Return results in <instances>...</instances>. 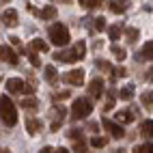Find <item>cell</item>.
Returning a JSON list of instances; mask_svg holds the SVG:
<instances>
[{"instance_id": "6da1fadb", "label": "cell", "mask_w": 153, "mask_h": 153, "mask_svg": "<svg viewBox=\"0 0 153 153\" xmlns=\"http://www.w3.org/2000/svg\"><path fill=\"white\" fill-rule=\"evenodd\" d=\"M0 119H2V123L13 127L17 123V110H15V104L11 101V97H0Z\"/></svg>"}, {"instance_id": "7a4b0ae2", "label": "cell", "mask_w": 153, "mask_h": 153, "mask_svg": "<svg viewBox=\"0 0 153 153\" xmlns=\"http://www.w3.org/2000/svg\"><path fill=\"white\" fill-rule=\"evenodd\" d=\"M91 112H93V101H91L88 97H76L74 106H71V121L86 119Z\"/></svg>"}, {"instance_id": "3957f363", "label": "cell", "mask_w": 153, "mask_h": 153, "mask_svg": "<svg viewBox=\"0 0 153 153\" xmlns=\"http://www.w3.org/2000/svg\"><path fill=\"white\" fill-rule=\"evenodd\" d=\"M48 33H50V41H52L54 45H60V48H63V45H67L69 43V30L63 26V24H52V26H50L48 28Z\"/></svg>"}, {"instance_id": "277c9868", "label": "cell", "mask_w": 153, "mask_h": 153, "mask_svg": "<svg viewBox=\"0 0 153 153\" xmlns=\"http://www.w3.org/2000/svg\"><path fill=\"white\" fill-rule=\"evenodd\" d=\"M101 125H104V127H106V129L110 131V136H112V138H117V140L125 138V129L121 127L119 123H112L110 119H106V117H104V119H101Z\"/></svg>"}, {"instance_id": "5b68a950", "label": "cell", "mask_w": 153, "mask_h": 153, "mask_svg": "<svg viewBox=\"0 0 153 153\" xmlns=\"http://www.w3.org/2000/svg\"><path fill=\"white\" fill-rule=\"evenodd\" d=\"M63 80L71 86H82L84 84V71L82 69H74V71H67L63 76Z\"/></svg>"}, {"instance_id": "8992f818", "label": "cell", "mask_w": 153, "mask_h": 153, "mask_svg": "<svg viewBox=\"0 0 153 153\" xmlns=\"http://www.w3.org/2000/svg\"><path fill=\"white\" fill-rule=\"evenodd\" d=\"M0 60H4V63H9V65H17L19 63V58H17V54L13 52L9 45H0Z\"/></svg>"}, {"instance_id": "52a82bcc", "label": "cell", "mask_w": 153, "mask_h": 153, "mask_svg": "<svg viewBox=\"0 0 153 153\" xmlns=\"http://www.w3.org/2000/svg\"><path fill=\"white\" fill-rule=\"evenodd\" d=\"M54 60H60V63H76L78 54H76V50L71 48V50H60V52H54Z\"/></svg>"}, {"instance_id": "ba28073f", "label": "cell", "mask_w": 153, "mask_h": 153, "mask_svg": "<svg viewBox=\"0 0 153 153\" xmlns=\"http://www.w3.org/2000/svg\"><path fill=\"white\" fill-rule=\"evenodd\" d=\"M24 88H26V82L19 78H9L7 80V91L9 93H22L24 95Z\"/></svg>"}, {"instance_id": "9c48e42d", "label": "cell", "mask_w": 153, "mask_h": 153, "mask_svg": "<svg viewBox=\"0 0 153 153\" xmlns=\"http://www.w3.org/2000/svg\"><path fill=\"white\" fill-rule=\"evenodd\" d=\"M101 93H104V80H101V78H93V82L88 84V95L93 99H97V97H101Z\"/></svg>"}, {"instance_id": "30bf717a", "label": "cell", "mask_w": 153, "mask_h": 153, "mask_svg": "<svg viewBox=\"0 0 153 153\" xmlns=\"http://www.w3.org/2000/svg\"><path fill=\"white\" fill-rule=\"evenodd\" d=\"M2 22H4V26H7V28H13V26H17V22H19L17 11H15V9H7V11H4V15H2Z\"/></svg>"}, {"instance_id": "8fae6325", "label": "cell", "mask_w": 153, "mask_h": 153, "mask_svg": "<svg viewBox=\"0 0 153 153\" xmlns=\"http://www.w3.org/2000/svg\"><path fill=\"white\" fill-rule=\"evenodd\" d=\"M127 7H129L127 0H110L108 2V9L112 13H123V11H127Z\"/></svg>"}, {"instance_id": "7c38bea8", "label": "cell", "mask_w": 153, "mask_h": 153, "mask_svg": "<svg viewBox=\"0 0 153 153\" xmlns=\"http://www.w3.org/2000/svg\"><path fill=\"white\" fill-rule=\"evenodd\" d=\"M19 104H22V108H24V110H37V108H39V99H37V97L26 95V97L19 99Z\"/></svg>"}, {"instance_id": "4fadbf2b", "label": "cell", "mask_w": 153, "mask_h": 153, "mask_svg": "<svg viewBox=\"0 0 153 153\" xmlns=\"http://www.w3.org/2000/svg\"><path fill=\"white\" fill-rule=\"evenodd\" d=\"M43 74H45V80H48L50 84H56V80H58V71H56L54 65H45Z\"/></svg>"}, {"instance_id": "5bb4252c", "label": "cell", "mask_w": 153, "mask_h": 153, "mask_svg": "<svg viewBox=\"0 0 153 153\" xmlns=\"http://www.w3.org/2000/svg\"><path fill=\"white\" fill-rule=\"evenodd\" d=\"M140 136L142 138H153V121H142L140 123Z\"/></svg>"}, {"instance_id": "9a60e30c", "label": "cell", "mask_w": 153, "mask_h": 153, "mask_svg": "<svg viewBox=\"0 0 153 153\" xmlns=\"http://www.w3.org/2000/svg\"><path fill=\"white\" fill-rule=\"evenodd\" d=\"M134 119L136 117H134V112H131V110H119L117 112V121H119V123H131Z\"/></svg>"}, {"instance_id": "2e32d148", "label": "cell", "mask_w": 153, "mask_h": 153, "mask_svg": "<svg viewBox=\"0 0 153 153\" xmlns=\"http://www.w3.org/2000/svg\"><path fill=\"white\" fill-rule=\"evenodd\" d=\"M56 15H58V11L52 4H48V7H43L41 11H39V17H41V19H54Z\"/></svg>"}, {"instance_id": "e0dca14e", "label": "cell", "mask_w": 153, "mask_h": 153, "mask_svg": "<svg viewBox=\"0 0 153 153\" xmlns=\"http://www.w3.org/2000/svg\"><path fill=\"white\" fill-rule=\"evenodd\" d=\"M26 127L30 134H37V131H41V121H37L35 117H28L26 119Z\"/></svg>"}, {"instance_id": "ac0fdd59", "label": "cell", "mask_w": 153, "mask_h": 153, "mask_svg": "<svg viewBox=\"0 0 153 153\" xmlns=\"http://www.w3.org/2000/svg\"><path fill=\"white\" fill-rule=\"evenodd\" d=\"M30 48L37 50V52H50V48H48V43L43 39H33V41H30Z\"/></svg>"}, {"instance_id": "d6986e66", "label": "cell", "mask_w": 153, "mask_h": 153, "mask_svg": "<svg viewBox=\"0 0 153 153\" xmlns=\"http://www.w3.org/2000/svg\"><path fill=\"white\" fill-rule=\"evenodd\" d=\"M121 99H123V101H129L131 97H134V86H131V84H127V86H123V88H121Z\"/></svg>"}, {"instance_id": "ffe728a7", "label": "cell", "mask_w": 153, "mask_h": 153, "mask_svg": "<svg viewBox=\"0 0 153 153\" xmlns=\"http://www.w3.org/2000/svg\"><path fill=\"white\" fill-rule=\"evenodd\" d=\"M140 101L145 108H153V91H147V93L140 95Z\"/></svg>"}, {"instance_id": "44dd1931", "label": "cell", "mask_w": 153, "mask_h": 153, "mask_svg": "<svg viewBox=\"0 0 153 153\" xmlns=\"http://www.w3.org/2000/svg\"><path fill=\"white\" fill-rule=\"evenodd\" d=\"M121 35H123V30H121V26H110L108 28V37L112 39V41H117V39H121Z\"/></svg>"}, {"instance_id": "7402d4cb", "label": "cell", "mask_w": 153, "mask_h": 153, "mask_svg": "<svg viewBox=\"0 0 153 153\" xmlns=\"http://www.w3.org/2000/svg\"><path fill=\"white\" fill-rule=\"evenodd\" d=\"M110 50H112V54L117 56V60H125V56H127V52L123 48H119V45H110Z\"/></svg>"}, {"instance_id": "603a6c76", "label": "cell", "mask_w": 153, "mask_h": 153, "mask_svg": "<svg viewBox=\"0 0 153 153\" xmlns=\"http://www.w3.org/2000/svg\"><path fill=\"white\" fill-rule=\"evenodd\" d=\"M142 56L147 60H153V41H147L145 48H142Z\"/></svg>"}, {"instance_id": "cb8c5ba5", "label": "cell", "mask_w": 153, "mask_h": 153, "mask_svg": "<svg viewBox=\"0 0 153 153\" xmlns=\"http://www.w3.org/2000/svg\"><path fill=\"white\" fill-rule=\"evenodd\" d=\"M134 153H153V142H145V145L136 147Z\"/></svg>"}, {"instance_id": "d4e9b609", "label": "cell", "mask_w": 153, "mask_h": 153, "mask_svg": "<svg viewBox=\"0 0 153 153\" xmlns=\"http://www.w3.org/2000/svg\"><path fill=\"white\" fill-rule=\"evenodd\" d=\"M65 114H67V110L58 106V108L54 110V119H56V123H63V121H65Z\"/></svg>"}, {"instance_id": "484cf974", "label": "cell", "mask_w": 153, "mask_h": 153, "mask_svg": "<svg viewBox=\"0 0 153 153\" xmlns=\"http://www.w3.org/2000/svg\"><path fill=\"white\" fill-rule=\"evenodd\" d=\"M26 54H28V58H30V63H33V67H41V63H39V56H37V50H26Z\"/></svg>"}, {"instance_id": "4316f807", "label": "cell", "mask_w": 153, "mask_h": 153, "mask_svg": "<svg viewBox=\"0 0 153 153\" xmlns=\"http://www.w3.org/2000/svg\"><path fill=\"white\" fill-rule=\"evenodd\" d=\"M106 138H101V136H93V140H91V145H93L95 149H101V147H106Z\"/></svg>"}, {"instance_id": "83f0119b", "label": "cell", "mask_w": 153, "mask_h": 153, "mask_svg": "<svg viewBox=\"0 0 153 153\" xmlns=\"http://www.w3.org/2000/svg\"><path fill=\"white\" fill-rule=\"evenodd\" d=\"M127 41L136 43L138 41V28H127Z\"/></svg>"}, {"instance_id": "f1b7e54d", "label": "cell", "mask_w": 153, "mask_h": 153, "mask_svg": "<svg viewBox=\"0 0 153 153\" xmlns=\"http://www.w3.org/2000/svg\"><path fill=\"white\" fill-rule=\"evenodd\" d=\"M67 97H71V95H69V91H60V93H54V95H52L54 101H65Z\"/></svg>"}, {"instance_id": "f546056e", "label": "cell", "mask_w": 153, "mask_h": 153, "mask_svg": "<svg viewBox=\"0 0 153 153\" xmlns=\"http://www.w3.org/2000/svg\"><path fill=\"white\" fill-rule=\"evenodd\" d=\"M74 151H76V153H84V151H88V149H86V145L82 142V138H80L76 145H74Z\"/></svg>"}, {"instance_id": "4dcf8cb0", "label": "cell", "mask_w": 153, "mask_h": 153, "mask_svg": "<svg viewBox=\"0 0 153 153\" xmlns=\"http://www.w3.org/2000/svg\"><path fill=\"white\" fill-rule=\"evenodd\" d=\"M67 136H69L71 140H80V138H82V131H80V129H69Z\"/></svg>"}, {"instance_id": "1f68e13d", "label": "cell", "mask_w": 153, "mask_h": 153, "mask_svg": "<svg viewBox=\"0 0 153 153\" xmlns=\"http://www.w3.org/2000/svg\"><path fill=\"white\" fill-rule=\"evenodd\" d=\"M106 28V19L104 17H97L95 19V30H104Z\"/></svg>"}, {"instance_id": "d6a6232c", "label": "cell", "mask_w": 153, "mask_h": 153, "mask_svg": "<svg viewBox=\"0 0 153 153\" xmlns=\"http://www.w3.org/2000/svg\"><path fill=\"white\" fill-rule=\"evenodd\" d=\"M97 67H99L101 71H110V74H112V67L106 63V60H97Z\"/></svg>"}, {"instance_id": "836d02e7", "label": "cell", "mask_w": 153, "mask_h": 153, "mask_svg": "<svg viewBox=\"0 0 153 153\" xmlns=\"http://www.w3.org/2000/svg\"><path fill=\"white\" fill-rule=\"evenodd\" d=\"M114 104H117V99L110 95V97H108V101H106V106H104V110H106V112H108V110H112V108H114Z\"/></svg>"}, {"instance_id": "e575fe53", "label": "cell", "mask_w": 153, "mask_h": 153, "mask_svg": "<svg viewBox=\"0 0 153 153\" xmlns=\"http://www.w3.org/2000/svg\"><path fill=\"white\" fill-rule=\"evenodd\" d=\"M99 4H101V0H86V2H84V7H91V9H95Z\"/></svg>"}, {"instance_id": "d590c367", "label": "cell", "mask_w": 153, "mask_h": 153, "mask_svg": "<svg viewBox=\"0 0 153 153\" xmlns=\"http://www.w3.org/2000/svg\"><path fill=\"white\" fill-rule=\"evenodd\" d=\"M145 80H147V82H153V67L147 71V74H145Z\"/></svg>"}, {"instance_id": "8d00e7d4", "label": "cell", "mask_w": 153, "mask_h": 153, "mask_svg": "<svg viewBox=\"0 0 153 153\" xmlns=\"http://www.w3.org/2000/svg\"><path fill=\"white\" fill-rule=\"evenodd\" d=\"M114 74H117V76H121V78H123V76H125V74H127V71H125V69H123V67H119V69H117V71H114Z\"/></svg>"}, {"instance_id": "74e56055", "label": "cell", "mask_w": 153, "mask_h": 153, "mask_svg": "<svg viewBox=\"0 0 153 153\" xmlns=\"http://www.w3.org/2000/svg\"><path fill=\"white\" fill-rule=\"evenodd\" d=\"M88 129H91V131H93V134H95V131L99 129V125H97V123H91V125H88Z\"/></svg>"}, {"instance_id": "f35d334b", "label": "cell", "mask_w": 153, "mask_h": 153, "mask_svg": "<svg viewBox=\"0 0 153 153\" xmlns=\"http://www.w3.org/2000/svg\"><path fill=\"white\" fill-rule=\"evenodd\" d=\"M58 2H65V4H69V2H71V0H58Z\"/></svg>"}, {"instance_id": "ab89813d", "label": "cell", "mask_w": 153, "mask_h": 153, "mask_svg": "<svg viewBox=\"0 0 153 153\" xmlns=\"http://www.w3.org/2000/svg\"><path fill=\"white\" fill-rule=\"evenodd\" d=\"M0 151H2V149H0Z\"/></svg>"}]
</instances>
